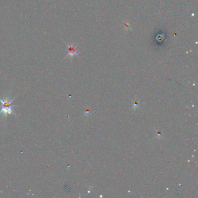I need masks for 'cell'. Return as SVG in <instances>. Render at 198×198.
<instances>
[{
    "label": "cell",
    "instance_id": "cell-1",
    "mask_svg": "<svg viewBox=\"0 0 198 198\" xmlns=\"http://www.w3.org/2000/svg\"><path fill=\"white\" fill-rule=\"evenodd\" d=\"M13 99L10 101L7 98L5 100H2L0 98V102L2 104L0 113H2L4 116H7V115H11L12 113L13 115H15L13 112V105H12V102H13Z\"/></svg>",
    "mask_w": 198,
    "mask_h": 198
},
{
    "label": "cell",
    "instance_id": "cell-2",
    "mask_svg": "<svg viewBox=\"0 0 198 198\" xmlns=\"http://www.w3.org/2000/svg\"><path fill=\"white\" fill-rule=\"evenodd\" d=\"M66 46L67 47V51L68 54L67 55L66 57L73 58L74 56H77L79 55V53H77V45H75L74 44L68 45L66 44Z\"/></svg>",
    "mask_w": 198,
    "mask_h": 198
}]
</instances>
